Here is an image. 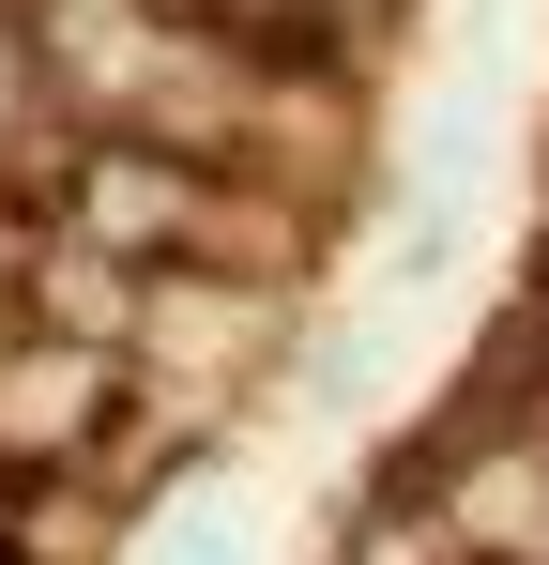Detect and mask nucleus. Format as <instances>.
I'll return each instance as SVG.
<instances>
[{
  "instance_id": "2",
  "label": "nucleus",
  "mask_w": 549,
  "mask_h": 565,
  "mask_svg": "<svg viewBox=\"0 0 549 565\" xmlns=\"http://www.w3.org/2000/svg\"><path fill=\"white\" fill-rule=\"evenodd\" d=\"M122 428V352H77V337H15L0 352V459L46 473V459H92Z\"/></svg>"
},
{
  "instance_id": "4",
  "label": "nucleus",
  "mask_w": 549,
  "mask_h": 565,
  "mask_svg": "<svg viewBox=\"0 0 549 565\" xmlns=\"http://www.w3.org/2000/svg\"><path fill=\"white\" fill-rule=\"evenodd\" d=\"M0 276H15V245H0Z\"/></svg>"
},
{
  "instance_id": "3",
  "label": "nucleus",
  "mask_w": 549,
  "mask_h": 565,
  "mask_svg": "<svg viewBox=\"0 0 549 565\" xmlns=\"http://www.w3.org/2000/svg\"><path fill=\"white\" fill-rule=\"evenodd\" d=\"M352 565H473V551L443 535V504H428V520H412V504H381V520L352 535Z\"/></svg>"
},
{
  "instance_id": "1",
  "label": "nucleus",
  "mask_w": 549,
  "mask_h": 565,
  "mask_svg": "<svg viewBox=\"0 0 549 565\" xmlns=\"http://www.w3.org/2000/svg\"><path fill=\"white\" fill-rule=\"evenodd\" d=\"M198 214H214V184L169 138H92L77 184H62V230L107 245V260H169V245H198Z\"/></svg>"
}]
</instances>
